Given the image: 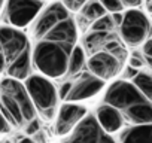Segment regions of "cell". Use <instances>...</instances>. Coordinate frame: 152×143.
I'll list each match as a JSON object with an SVG mask.
<instances>
[{
    "label": "cell",
    "mask_w": 152,
    "mask_h": 143,
    "mask_svg": "<svg viewBox=\"0 0 152 143\" xmlns=\"http://www.w3.org/2000/svg\"><path fill=\"white\" fill-rule=\"evenodd\" d=\"M127 124L131 125H148L152 124V103L145 101L134 104L122 112Z\"/></svg>",
    "instance_id": "13"
},
{
    "label": "cell",
    "mask_w": 152,
    "mask_h": 143,
    "mask_svg": "<svg viewBox=\"0 0 152 143\" xmlns=\"http://www.w3.org/2000/svg\"><path fill=\"white\" fill-rule=\"evenodd\" d=\"M119 39L125 46L137 48L142 46L151 34V21L140 9H125L124 21L121 24Z\"/></svg>",
    "instance_id": "7"
},
{
    "label": "cell",
    "mask_w": 152,
    "mask_h": 143,
    "mask_svg": "<svg viewBox=\"0 0 152 143\" xmlns=\"http://www.w3.org/2000/svg\"><path fill=\"white\" fill-rule=\"evenodd\" d=\"M88 115V107L82 103H70L63 101L58 107L57 116L54 119V133L57 137L63 139L69 136L78 127L82 119Z\"/></svg>",
    "instance_id": "10"
},
{
    "label": "cell",
    "mask_w": 152,
    "mask_h": 143,
    "mask_svg": "<svg viewBox=\"0 0 152 143\" xmlns=\"http://www.w3.org/2000/svg\"><path fill=\"white\" fill-rule=\"evenodd\" d=\"M136 87H137V90L152 103V75H149V73H146V72H139L137 73V76L131 81Z\"/></svg>",
    "instance_id": "17"
},
{
    "label": "cell",
    "mask_w": 152,
    "mask_h": 143,
    "mask_svg": "<svg viewBox=\"0 0 152 143\" xmlns=\"http://www.w3.org/2000/svg\"><path fill=\"white\" fill-rule=\"evenodd\" d=\"M90 30L91 31H113L115 30V26H113V21H112L110 14H106L104 17L96 20L90 26Z\"/></svg>",
    "instance_id": "18"
},
{
    "label": "cell",
    "mask_w": 152,
    "mask_h": 143,
    "mask_svg": "<svg viewBox=\"0 0 152 143\" xmlns=\"http://www.w3.org/2000/svg\"><path fill=\"white\" fill-rule=\"evenodd\" d=\"M43 2H48V0H43Z\"/></svg>",
    "instance_id": "31"
},
{
    "label": "cell",
    "mask_w": 152,
    "mask_h": 143,
    "mask_svg": "<svg viewBox=\"0 0 152 143\" xmlns=\"http://www.w3.org/2000/svg\"><path fill=\"white\" fill-rule=\"evenodd\" d=\"M63 6L70 12V14H79L81 9L90 2V0H60Z\"/></svg>",
    "instance_id": "19"
},
{
    "label": "cell",
    "mask_w": 152,
    "mask_h": 143,
    "mask_svg": "<svg viewBox=\"0 0 152 143\" xmlns=\"http://www.w3.org/2000/svg\"><path fill=\"white\" fill-rule=\"evenodd\" d=\"M102 6L106 9L107 14H115V12H124L125 8L121 0H99Z\"/></svg>",
    "instance_id": "20"
},
{
    "label": "cell",
    "mask_w": 152,
    "mask_h": 143,
    "mask_svg": "<svg viewBox=\"0 0 152 143\" xmlns=\"http://www.w3.org/2000/svg\"><path fill=\"white\" fill-rule=\"evenodd\" d=\"M142 54H143V57H151L152 58V37H149L142 45Z\"/></svg>",
    "instance_id": "24"
},
{
    "label": "cell",
    "mask_w": 152,
    "mask_h": 143,
    "mask_svg": "<svg viewBox=\"0 0 152 143\" xmlns=\"http://www.w3.org/2000/svg\"><path fill=\"white\" fill-rule=\"evenodd\" d=\"M145 66H146L149 70H152V58H151V57H145Z\"/></svg>",
    "instance_id": "28"
},
{
    "label": "cell",
    "mask_w": 152,
    "mask_h": 143,
    "mask_svg": "<svg viewBox=\"0 0 152 143\" xmlns=\"http://www.w3.org/2000/svg\"><path fill=\"white\" fill-rule=\"evenodd\" d=\"M5 70H6V61H5V54H3L2 43H0V75L5 76Z\"/></svg>",
    "instance_id": "27"
},
{
    "label": "cell",
    "mask_w": 152,
    "mask_h": 143,
    "mask_svg": "<svg viewBox=\"0 0 152 143\" xmlns=\"http://www.w3.org/2000/svg\"><path fill=\"white\" fill-rule=\"evenodd\" d=\"M146 9L149 14H152V0H148V3H146Z\"/></svg>",
    "instance_id": "29"
},
{
    "label": "cell",
    "mask_w": 152,
    "mask_h": 143,
    "mask_svg": "<svg viewBox=\"0 0 152 143\" xmlns=\"http://www.w3.org/2000/svg\"><path fill=\"white\" fill-rule=\"evenodd\" d=\"M107 12H106V9L102 6V3L99 2V0H90V2L81 9V12H79V17L82 18V21H85L87 23V26L90 27L96 20H99V18H102V17H104Z\"/></svg>",
    "instance_id": "16"
},
{
    "label": "cell",
    "mask_w": 152,
    "mask_h": 143,
    "mask_svg": "<svg viewBox=\"0 0 152 143\" xmlns=\"http://www.w3.org/2000/svg\"><path fill=\"white\" fill-rule=\"evenodd\" d=\"M12 130H14V127L11 125V122L2 115V112H0V136L9 134Z\"/></svg>",
    "instance_id": "23"
},
{
    "label": "cell",
    "mask_w": 152,
    "mask_h": 143,
    "mask_svg": "<svg viewBox=\"0 0 152 143\" xmlns=\"http://www.w3.org/2000/svg\"><path fill=\"white\" fill-rule=\"evenodd\" d=\"M0 43L6 61L5 76L24 82L33 73L31 43L28 34L24 30L0 24Z\"/></svg>",
    "instance_id": "3"
},
{
    "label": "cell",
    "mask_w": 152,
    "mask_h": 143,
    "mask_svg": "<svg viewBox=\"0 0 152 143\" xmlns=\"http://www.w3.org/2000/svg\"><path fill=\"white\" fill-rule=\"evenodd\" d=\"M39 130H40V124H39V119H37V118L33 119L31 122H28V124L24 127V131H26V134H27L28 137H31V136H34L36 133H39Z\"/></svg>",
    "instance_id": "22"
},
{
    "label": "cell",
    "mask_w": 152,
    "mask_h": 143,
    "mask_svg": "<svg viewBox=\"0 0 152 143\" xmlns=\"http://www.w3.org/2000/svg\"><path fill=\"white\" fill-rule=\"evenodd\" d=\"M0 112L17 130L37 118L36 107L23 81L3 76L0 79Z\"/></svg>",
    "instance_id": "4"
},
{
    "label": "cell",
    "mask_w": 152,
    "mask_h": 143,
    "mask_svg": "<svg viewBox=\"0 0 152 143\" xmlns=\"http://www.w3.org/2000/svg\"><path fill=\"white\" fill-rule=\"evenodd\" d=\"M90 73L97 76L99 79L109 82L115 81L116 76L121 75V72L124 69V63L109 54L107 51H97L87 58V67H85Z\"/></svg>",
    "instance_id": "11"
},
{
    "label": "cell",
    "mask_w": 152,
    "mask_h": 143,
    "mask_svg": "<svg viewBox=\"0 0 152 143\" xmlns=\"http://www.w3.org/2000/svg\"><path fill=\"white\" fill-rule=\"evenodd\" d=\"M24 87L36 107L37 116L48 122L54 121L61 101L58 97V88L54 81L36 72L24 81Z\"/></svg>",
    "instance_id": "5"
},
{
    "label": "cell",
    "mask_w": 152,
    "mask_h": 143,
    "mask_svg": "<svg viewBox=\"0 0 152 143\" xmlns=\"http://www.w3.org/2000/svg\"><path fill=\"white\" fill-rule=\"evenodd\" d=\"M31 63L37 73L49 79L67 75L73 49L79 45V27L60 0L48 2L28 27Z\"/></svg>",
    "instance_id": "1"
},
{
    "label": "cell",
    "mask_w": 152,
    "mask_h": 143,
    "mask_svg": "<svg viewBox=\"0 0 152 143\" xmlns=\"http://www.w3.org/2000/svg\"><path fill=\"white\" fill-rule=\"evenodd\" d=\"M93 113H94L96 121L99 122V125L107 133L119 131L121 128H124L127 125L122 112L119 109L110 106V104L103 103V101L96 107V110Z\"/></svg>",
    "instance_id": "12"
},
{
    "label": "cell",
    "mask_w": 152,
    "mask_h": 143,
    "mask_svg": "<svg viewBox=\"0 0 152 143\" xmlns=\"http://www.w3.org/2000/svg\"><path fill=\"white\" fill-rule=\"evenodd\" d=\"M60 143H152V124H127L119 131L107 133L99 125L94 113L88 112L75 131L63 137Z\"/></svg>",
    "instance_id": "2"
},
{
    "label": "cell",
    "mask_w": 152,
    "mask_h": 143,
    "mask_svg": "<svg viewBox=\"0 0 152 143\" xmlns=\"http://www.w3.org/2000/svg\"><path fill=\"white\" fill-rule=\"evenodd\" d=\"M46 3L43 0H6L2 11V24L26 30Z\"/></svg>",
    "instance_id": "6"
},
{
    "label": "cell",
    "mask_w": 152,
    "mask_h": 143,
    "mask_svg": "<svg viewBox=\"0 0 152 143\" xmlns=\"http://www.w3.org/2000/svg\"><path fill=\"white\" fill-rule=\"evenodd\" d=\"M128 64L127 66H130V67H133V69H136V70H142L143 67H145V57H143V54L140 55V54H137V52H133L130 57H128Z\"/></svg>",
    "instance_id": "21"
},
{
    "label": "cell",
    "mask_w": 152,
    "mask_h": 143,
    "mask_svg": "<svg viewBox=\"0 0 152 143\" xmlns=\"http://www.w3.org/2000/svg\"><path fill=\"white\" fill-rule=\"evenodd\" d=\"M125 9H139V6L143 3V0H121Z\"/></svg>",
    "instance_id": "25"
},
{
    "label": "cell",
    "mask_w": 152,
    "mask_h": 143,
    "mask_svg": "<svg viewBox=\"0 0 152 143\" xmlns=\"http://www.w3.org/2000/svg\"><path fill=\"white\" fill-rule=\"evenodd\" d=\"M115 36L113 31H88L82 40V48L85 49L87 55H91L97 51H102L103 46L109 39Z\"/></svg>",
    "instance_id": "14"
},
{
    "label": "cell",
    "mask_w": 152,
    "mask_h": 143,
    "mask_svg": "<svg viewBox=\"0 0 152 143\" xmlns=\"http://www.w3.org/2000/svg\"><path fill=\"white\" fill-rule=\"evenodd\" d=\"M124 12H125V11H124ZM124 12H115V14H110L115 28H119V27H121V24H122V21H124Z\"/></svg>",
    "instance_id": "26"
},
{
    "label": "cell",
    "mask_w": 152,
    "mask_h": 143,
    "mask_svg": "<svg viewBox=\"0 0 152 143\" xmlns=\"http://www.w3.org/2000/svg\"><path fill=\"white\" fill-rule=\"evenodd\" d=\"M87 58H88V55H87L85 49L82 48V45H76V48L72 52L70 61H69V69H67L66 78L72 79L76 75H79L81 72L87 67Z\"/></svg>",
    "instance_id": "15"
},
{
    "label": "cell",
    "mask_w": 152,
    "mask_h": 143,
    "mask_svg": "<svg viewBox=\"0 0 152 143\" xmlns=\"http://www.w3.org/2000/svg\"><path fill=\"white\" fill-rule=\"evenodd\" d=\"M5 2H6V0H0V15H2V11H3V6H5Z\"/></svg>",
    "instance_id": "30"
},
{
    "label": "cell",
    "mask_w": 152,
    "mask_h": 143,
    "mask_svg": "<svg viewBox=\"0 0 152 143\" xmlns=\"http://www.w3.org/2000/svg\"><path fill=\"white\" fill-rule=\"evenodd\" d=\"M102 101L124 112L125 109H128L134 104L145 103L149 100L137 90V87L131 81H125V79L119 78V79L112 81L109 84V87L104 88Z\"/></svg>",
    "instance_id": "8"
},
{
    "label": "cell",
    "mask_w": 152,
    "mask_h": 143,
    "mask_svg": "<svg viewBox=\"0 0 152 143\" xmlns=\"http://www.w3.org/2000/svg\"><path fill=\"white\" fill-rule=\"evenodd\" d=\"M106 87H107V82L99 79L97 76H94L85 69L79 75H76L75 78L70 79V88H69L67 96L64 97V101L82 103L103 93Z\"/></svg>",
    "instance_id": "9"
}]
</instances>
